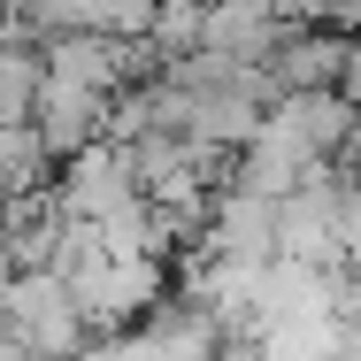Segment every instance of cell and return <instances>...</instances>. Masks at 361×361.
<instances>
[{"label":"cell","instance_id":"obj_1","mask_svg":"<svg viewBox=\"0 0 361 361\" xmlns=\"http://www.w3.org/2000/svg\"><path fill=\"white\" fill-rule=\"evenodd\" d=\"M8 307H16V323H23V338H31L39 361H85L92 323H85V307L70 300V285L54 269H23L8 285Z\"/></svg>","mask_w":361,"mask_h":361},{"label":"cell","instance_id":"obj_2","mask_svg":"<svg viewBox=\"0 0 361 361\" xmlns=\"http://www.w3.org/2000/svg\"><path fill=\"white\" fill-rule=\"evenodd\" d=\"M346 47H354V31H338V23H292L269 39V54H262V77L277 85V92H338V77H346Z\"/></svg>","mask_w":361,"mask_h":361},{"label":"cell","instance_id":"obj_3","mask_svg":"<svg viewBox=\"0 0 361 361\" xmlns=\"http://www.w3.org/2000/svg\"><path fill=\"white\" fill-rule=\"evenodd\" d=\"M108 116H116V92L62 85V77H47L39 100H31V131H39V146H47L54 161H70V154H85V146H100V139H108Z\"/></svg>","mask_w":361,"mask_h":361},{"label":"cell","instance_id":"obj_4","mask_svg":"<svg viewBox=\"0 0 361 361\" xmlns=\"http://www.w3.org/2000/svg\"><path fill=\"white\" fill-rule=\"evenodd\" d=\"M354 116L361 108L346 92H277V100H269V123H277L300 154H315V161H338V154H346Z\"/></svg>","mask_w":361,"mask_h":361},{"label":"cell","instance_id":"obj_5","mask_svg":"<svg viewBox=\"0 0 361 361\" xmlns=\"http://www.w3.org/2000/svg\"><path fill=\"white\" fill-rule=\"evenodd\" d=\"M39 85H47V39L0 8V116H31Z\"/></svg>","mask_w":361,"mask_h":361},{"label":"cell","instance_id":"obj_6","mask_svg":"<svg viewBox=\"0 0 361 361\" xmlns=\"http://www.w3.org/2000/svg\"><path fill=\"white\" fill-rule=\"evenodd\" d=\"M277 31H285V16L269 0H208V39L200 47H216L231 62H262Z\"/></svg>","mask_w":361,"mask_h":361},{"label":"cell","instance_id":"obj_7","mask_svg":"<svg viewBox=\"0 0 361 361\" xmlns=\"http://www.w3.org/2000/svg\"><path fill=\"white\" fill-rule=\"evenodd\" d=\"M54 169H62V161L39 146L31 116H0V200H16V192H47Z\"/></svg>","mask_w":361,"mask_h":361},{"label":"cell","instance_id":"obj_8","mask_svg":"<svg viewBox=\"0 0 361 361\" xmlns=\"http://www.w3.org/2000/svg\"><path fill=\"white\" fill-rule=\"evenodd\" d=\"M0 361H39L31 354V338H23V323H16V307L0 300Z\"/></svg>","mask_w":361,"mask_h":361},{"label":"cell","instance_id":"obj_9","mask_svg":"<svg viewBox=\"0 0 361 361\" xmlns=\"http://www.w3.org/2000/svg\"><path fill=\"white\" fill-rule=\"evenodd\" d=\"M338 92L361 108V31H354V47H346V77H338Z\"/></svg>","mask_w":361,"mask_h":361},{"label":"cell","instance_id":"obj_10","mask_svg":"<svg viewBox=\"0 0 361 361\" xmlns=\"http://www.w3.org/2000/svg\"><path fill=\"white\" fill-rule=\"evenodd\" d=\"M323 23H338V31H361V0H323Z\"/></svg>","mask_w":361,"mask_h":361},{"label":"cell","instance_id":"obj_11","mask_svg":"<svg viewBox=\"0 0 361 361\" xmlns=\"http://www.w3.org/2000/svg\"><path fill=\"white\" fill-rule=\"evenodd\" d=\"M338 169H354V177H361V116H354V139H346V154H338Z\"/></svg>","mask_w":361,"mask_h":361},{"label":"cell","instance_id":"obj_12","mask_svg":"<svg viewBox=\"0 0 361 361\" xmlns=\"http://www.w3.org/2000/svg\"><path fill=\"white\" fill-rule=\"evenodd\" d=\"M0 8H8V0H0Z\"/></svg>","mask_w":361,"mask_h":361}]
</instances>
